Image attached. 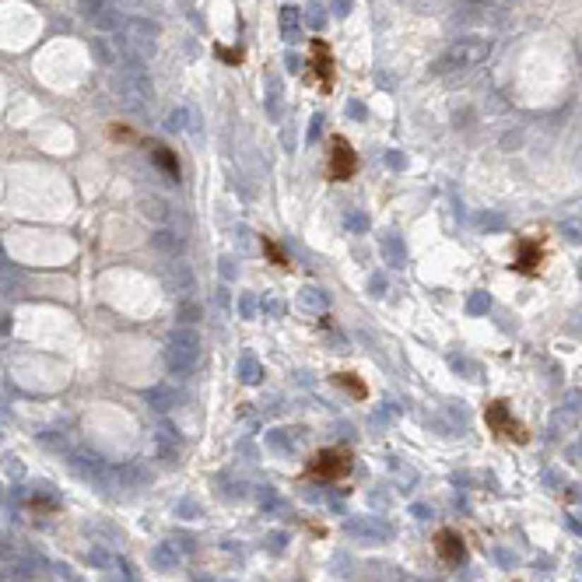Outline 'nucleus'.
Instances as JSON below:
<instances>
[{
  "mask_svg": "<svg viewBox=\"0 0 582 582\" xmlns=\"http://www.w3.org/2000/svg\"><path fill=\"white\" fill-rule=\"evenodd\" d=\"M351 467H355V456H351V449H344V446H330V449H319V453L309 460L305 474H309L312 481H326V485H337V481H344V477L351 474Z\"/></svg>",
  "mask_w": 582,
  "mask_h": 582,
  "instance_id": "nucleus-1",
  "label": "nucleus"
},
{
  "mask_svg": "<svg viewBox=\"0 0 582 582\" xmlns=\"http://www.w3.org/2000/svg\"><path fill=\"white\" fill-rule=\"evenodd\" d=\"M485 424H487V432H494L498 439H509V442H519V446L530 442L526 424L512 417V410H509L505 400H491V403H487L485 407Z\"/></svg>",
  "mask_w": 582,
  "mask_h": 582,
  "instance_id": "nucleus-2",
  "label": "nucleus"
},
{
  "mask_svg": "<svg viewBox=\"0 0 582 582\" xmlns=\"http://www.w3.org/2000/svg\"><path fill=\"white\" fill-rule=\"evenodd\" d=\"M333 78H337V67H333V49L326 39H312L309 42V81L330 95L333 92Z\"/></svg>",
  "mask_w": 582,
  "mask_h": 582,
  "instance_id": "nucleus-3",
  "label": "nucleus"
},
{
  "mask_svg": "<svg viewBox=\"0 0 582 582\" xmlns=\"http://www.w3.org/2000/svg\"><path fill=\"white\" fill-rule=\"evenodd\" d=\"M355 172H358V151L348 144V137L333 133L330 137V162H326L330 183H348V179H355Z\"/></svg>",
  "mask_w": 582,
  "mask_h": 582,
  "instance_id": "nucleus-4",
  "label": "nucleus"
},
{
  "mask_svg": "<svg viewBox=\"0 0 582 582\" xmlns=\"http://www.w3.org/2000/svg\"><path fill=\"white\" fill-rule=\"evenodd\" d=\"M540 263H544V242L533 239V235L516 239V263H512V271L523 274V278H537Z\"/></svg>",
  "mask_w": 582,
  "mask_h": 582,
  "instance_id": "nucleus-5",
  "label": "nucleus"
},
{
  "mask_svg": "<svg viewBox=\"0 0 582 582\" xmlns=\"http://www.w3.org/2000/svg\"><path fill=\"white\" fill-rule=\"evenodd\" d=\"M435 554L446 562V565H460V562H467V544H463V537L456 533V530H439L435 533Z\"/></svg>",
  "mask_w": 582,
  "mask_h": 582,
  "instance_id": "nucleus-6",
  "label": "nucleus"
},
{
  "mask_svg": "<svg viewBox=\"0 0 582 582\" xmlns=\"http://www.w3.org/2000/svg\"><path fill=\"white\" fill-rule=\"evenodd\" d=\"M260 246H263V256H267V263H274L278 271H291L288 253H285V249H281V246H278L271 235H263V239H260Z\"/></svg>",
  "mask_w": 582,
  "mask_h": 582,
  "instance_id": "nucleus-7",
  "label": "nucleus"
},
{
  "mask_svg": "<svg viewBox=\"0 0 582 582\" xmlns=\"http://www.w3.org/2000/svg\"><path fill=\"white\" fill-rule=\"evenodd\" d=\"M333 383H337L340 389H348L355 400H365V396H369V386H365L355 372H337V376H333Z\"/></svg>",
  "mask_w": 582,
  "mask_h": 582,
  "instance_id": "nucleus-8",
  "label": "nucleus"
},
{
  "mask_svg": "<svg viewBox=\"0 0 582 582\" xmlns=\"http://www.w3.org/2000/svg\"><path fill=\"white\" fill-rule=\"evenodd\" d=\"M151 158L158 162V169H165L172 179H179V162L172 158V151H169L165 144H151Z\"/></svg>",
  "mask_w": 582,
  "mask_h": 582,
  "instance_id": "nucleus-9",
  "label": "nucleus"
},
{
  "mask_svg": "<svg viewBox=\"0 0 582 582\" xmlns=\"http://www.w3.org/2000/svg\"><path fill=\"white\" fill-rule=\"evenodd\" d=\"M109 137H112V141H126V144H137V141H141L137 130H130L126 123H109Z\"/></svg>",
  "mask_w": 582,
  "mask_h": 582,
  "instance_id": "nucleus-10",
  "label": "nucleus"
},
{
  "mask_svg": "<svg viewBox=\"0 0 582 582\" xmlns=\"http://www.w3.org/2000/svg\"><path fill=\"white\" fill-rule=\"evenodd\" d=\"M214 53H218L225 64H232V67H235V64H242V53H239V49H228V46H214Z\"/></svg>",
  "mask_w": 582,
  "mask_h": 582,
  "instance_id": "nucleus-11",
  "label": "nucleus"
}]
</instances>
